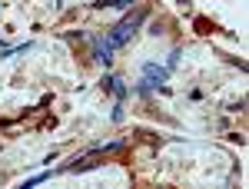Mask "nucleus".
I'll return each instance as SVG.
<instances>
[{
    "instance_id": "obj_2",
    "label": "nucleus",
    "mask_w": 249,
    "mask_h": 189,
    "mask_svg": "<svg viewBox=\"0 0 249 189\" xmlns=\"http://www.w3.org/2000/svg\"><path fill=\"white\" fill-rule=\"evenodd\" d=\"M176 57H179V50L170 57L166 67H160V63H146V67H143V76H140V83H136V93H150V90H156V86H163L166 76H170V70L176 67Z\"/></svg>"
},
{
    "instance_id": "obj_3",
    "label": "nucleus",
    "mask_w": 249,
    "mask_h": 189,
    "mask_svg": "<svg viewBox=\"0 0 249 189\" xmlns=\"http://www.w3.org/2000/svg\"><path fill=\"white\" fill-rule=\"evenodd\" d=\"M136 0H100V7H133Z\"/></svg>"
},
{
    "instance_id": "obj_1",
    "label": "nucleus",
    "mask_w": 249,
    "mask_h": 189,
    "mask_svg": "<svg viewBox=\"0 0 249 189\" xmlns=\"http://www.w3.org/2000/svg\"><path fill=\"white\" fill-rule=\"evenodd\" d=\"M143 20H146V7H140L136 14H126L116 27H110V34H107L103 40H93V57L100 60V63H110V60H113V50L123 47L126 40L133 37L136 30L143 27Z\"/></svg>"
}]
</instances>
